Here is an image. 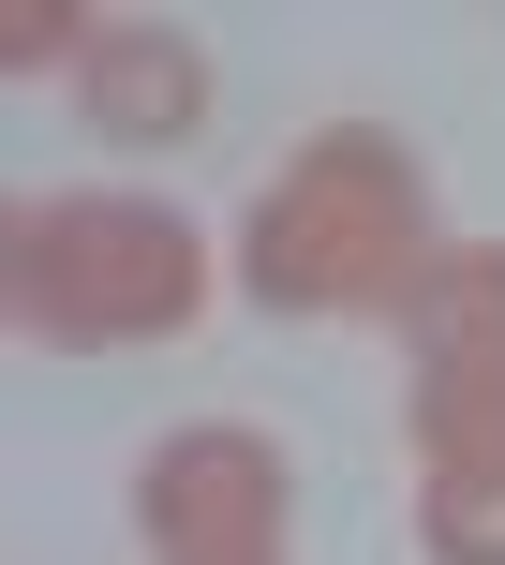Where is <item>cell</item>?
Wrapping results in <instances>:
<instances>
[{
    "instance_id": "obj_1",
    "label": "cell",
    "mask_w": 505,
    "mask_h": 565,
    "mask_svg": "<svg viewBox=\"0 0 505 565\" xmlns=\"http://www.w3.org/2000/svg\"><path fill=\"white\" fill-rule=\"evenodd\" d=\"M447 254V224H431V164L387 135V119H327V135H298V164L253 194L238 224V282L268 312H387L431 282Z\"/></svg>"
},
{
    "instance_id": "obj_3",
    "label": "cell",
    "mask_w": 505,
    "mask_h": 565,
    "mask_svg": "<svg viewBox=\"0 0 505 565\" xmlns=\"http://www.w3.org/2000/svg\"><path fill=\"white\" fill-rule=\"evenodd\" d=\"M417 372V477H505V238H447L401 298Z\"/></svg>"
},
{
    "instance_id": "obj_7",
    "label": "cell",
    "mask_w": 505,
    "mask_h": 565,
    "mask_svg": "<svg viewBox=\"0 0 505 565\" xmlns=\"http://www.w3.org/2000/svg\"><path fill=\"white\" fill-rule=\"evenodd\" d=\"M89 15L75 0H0V75H45V60H75Z\"/></svg>"
},
{
    "instance_id": "obj_4",
    "label": "cell",
    "mask_w": 505,
    "mask_h": 565,
    "mask_svg": "<svg viewBox=\"0 0 505 565\" xmlns=\"http://www.w3.org/2000/svg\"><path fill=\"white\" fill-rule=\"evenodd\" d=\"M149 565H282V447L238 417H194L135 461Z\"/></svg>"
},
{
    "instance_id": "obj_8",
    "label": "cell",
    "mask_w": 505,
    "mask_h": 565,
    "mask_svg": "<svg viewBox=\"0 0 505 565\" xmlns=\"http://www.w3.org/2000/svg\"><path fill=\"white\" fill-rule=\"evenodd\" d=\"M15 254H30V209H0V328H15Z\"/></svg>"
},
{
    "instance_id": "obj_5",
    "label": "cell",
    "mask_w": 505,
    "mask_h": 565,
    "mask_svg": "<svg viewBox=\"0 0 505 565\" xmlns=\"http://www.w3.org/2000/svg\"><path fill=\"white\" fill-rule=\"evenodd\" d=\"M75 105H89V135H105V149H179V135L208 119V45H194V30H164V15H89Z\"/></svg>"
},
{
    "instance_id": "obj_2",
    "label": "cell",
    "mask_w": 505,
    "mask_h": 565,
    "mask_svg": "<svg viewBox=\"0 0 505 565\" xmlns=\"http://www.w3.org/2000/svg\"><path fill=\"white\" fill-rule=\"evenodd\" d=\"M208 312V238L179 224L164 194H45L15 254V328L30 342H179Z\"/></svg>"
},
{
    "instance_id": "obj_6",
    "label": "cell",
    "mask_w": 505,
    "mask_h": 565,
    "mask_svg": "<svg viewBox=\"0 0 505 565\" xmlns=\"http://www.w3.org/2000/svg\"><path fill=\"white\" fill-rule=\"evenodd\" d=\"M417 551L431 565H505V477H417Z\"/></svg>"
}]
</instances>
